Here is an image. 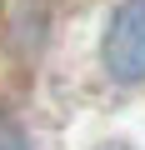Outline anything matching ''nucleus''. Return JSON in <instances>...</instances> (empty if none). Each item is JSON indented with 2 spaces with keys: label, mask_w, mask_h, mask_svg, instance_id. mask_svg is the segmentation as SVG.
Segmentation results:
<instances>
[{
  "label": "nucleus",
  "mask_w": 145,
  "mask_h": 150,
  "mask_svg": "<svg viewBox=\"0 0 145 150\" xmlns=\"http://www.w3.org/2000/svg\"><path fill=\"white\" fill-rule=\"evenodd\" d=\"M100 55H105V70L120 85L145 80V0H120L115 5L105 40H100Z\"/></svg>",
  "instance_id": "1"
},
{
  "label": "nucleus",
  "mask_w": 145,
  "mask_h": 150,
  "mask_svg": "<svg viewBox=\"0 0 145 150\" xmlns=\"http://www.w3.org/2000/svg\"><path fill=\"white\" fill-rule=\"evenodd\" d=\"M100 150H130V145H120V140H115V145H100Z\"/></svg>",
  "instance_id": "3"
},
{
  "label": "nucleus",
  "mask_w": 145,
  "mask_h": 150,
  "mask_svg": "<svg viewBox=\"0 0 145 150\" xmlns=\"http://www.w3.org/2000/svg\"><path fill=\"white\" fill-rule=\"evenodd\" d=\"M0 150H30L25 130H20V125H10V120H0Z\"/></svg>",
  "instance_id": "2"
}]
</instances>
